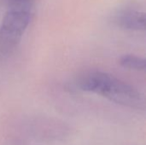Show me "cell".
I'll use <instances>...</instances> for the list:
<instances>
[{"label": "cell", "mask_w": 146, "mask_h": 145, "mask_svg": "<svg viewBox=\"0 0 146 145\" xmlns=\"http://www.w3.org/2000/svg\"><path fill=\"white\" fill-rule=\"evenodd\" d=\"M79 89L99 95L116 104L141 110L145 109L143 95L132 85L106 72L90 70L76 80Z\"/></svg>", "instance_id": "cell-1"}, {"label": "cell", "mask_w": 146, "mask_h": 145, "mask_svg": "<svg viewBox=\"0 0 146 145\" xmlns=\"http://www.w3.org/2000/svg\"><path fill=\"white\" fill-rule=\"evenodd\" d=\"M34 4L7 3V9L0 25V57L10 56L20 44L32 18Z\"/></svg>", "instance_id": "cell-2"}, {"label": "cell", "mask_w": 146, "mask_h": 145, "mask_svg": "<svg viewBox=\"0 0 146 145\" xmlns=\"http://www.w3.org/2000/svg\"><path fill=\"white\" fill-rule=\"evenodd\" d=\"M114 22L121 28L128 31L145 30V13L133 8L121 9L114 16Z\"/></svg>", "instance_id": "cell-3"}, {"label": "cell", "mask_w": 146, "mask_h": 145, "mask_svg": "<svg viewBox=\"0 0 146 145\" xmlns=\"http://www.w3.org/2000/svg\"><path fill=\"white\" fill-rule=\"evenodd\" d=\"M120 65L129 70L145 71V60L141 56L135 55H124L119 60Z\"/></svg>", "instance_id": "cell-4"}, {"label": "cell", "mask_w": 146, "mask_h": 145, "mask_svg": "<svg viewBox=\"0 0 146 145\" xmlns=\"http://www.w3.org/2000/svg\"><path fill=\"white\" fill-rule=\"evenodd\" d=\"M7 2H22V3H29L34 4L35 0H7Z\"/></svg>", "instance_id": "cell-5"}]
</instances>
